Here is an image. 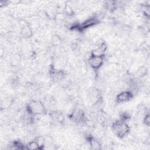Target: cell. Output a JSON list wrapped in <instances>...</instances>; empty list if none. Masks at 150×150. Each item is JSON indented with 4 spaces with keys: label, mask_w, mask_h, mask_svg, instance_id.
I'll list each match as a JSON object with an SVG mask.
<instances>
[{
    "label": "cell",
    "mask_w": 150,
    "mask_h": 150,
    "mask_svg": "<svg viewBox=\"0 0 150 150\" xmlns=\"http://www.w3.org/2000/svg\"><path fill=\"white\" fill-rule=\"evenodd\" d=\"M26 112L33 117L44 115L47 113L45 104L40 100H31L26 105Z\"/></svg>",
    "instance_id": "6da1fadb"
},
{
    "label": "cell",
    "mask_w": 150,
    "mask_h": 150,
    "mask_svg": "<svg viewBox=\"0 0 150 150\" xmlns=\"http://www.w3.org/2000/svg\"><path fill=\"white\" fill-rule=\"evenodd\" d=\"M111 129L113 133L119 138H125L130 131V127L127 122L120 119L112 122Z\"/></svg>",
    "instance_id": "7a4b0ae2"
},
{
    "label": "cell",
    "mask_w": 150,
    "mask_h": 150,
    "mask_svg": "<svg viewBox=\"0 0 150 150\" xmlns=\"http://www.w3.org/2000/svg\"><path fill=\"white\" fill-rule=\"evenodd\" d=\"M99 23V20L96 17H90L81 23L80 24L74 25L71 26V28L77 30L79 31H83L89 28H91Z\"/></svg>",
    "instance_id": "3957f363"
},
{
    "label": "cell",
    "mask_w": 150,
    "mask_h": 150,
    "mask_svg": "<svg viewBox=\"0 0 150 150\" xmlns=\"http://www.w3.org/2000/svg\"><path fill=\"white\" fill-rule=\"evenodd\" d=\"M134 97V93L131 90H123L120 92L115 98V101L117 104L125 103L131 101Z\"/></svg>",
    "instance_id": "277c9868"
},
{
    "label": "cell",
    "mask_w": 150,
    "mask_h": 150,
    "mask_svg": "<svg viewBox=\"0 0 150 150\" xmlns=\"http://www.w3.org/2000/svg\"><path fill=\"white\" fill-rule=\"evenodd\" d=\"M104 61V57L102 56H95L90 55L88 59L90 66L94 70H98L103 66Z\"/></svg>",
    "instance_id": "5b68a950"
},
{
    "label": "cell",
    "mask_w": 150,
    "mask_h": 150,
    "mask_svg": "<svg viewBox=\"0 0 150 150\" xmlns=\"http://www.w3.org/2000/svg\"><path fill=\"white\" fill-rule=\"evenodd\" d=\"M107 49V45L105 42H102L97 47L93 49L91 52L90 55L95 56L104 57L106 50Z\"/></svg>",
    "instance_id": "8992f818"
},
{
    "label": "cell",
    "mask_w": 150,
    "mask_h": 150,
    "mask_svg": "<svg viewBox=\"0 0 150 150\" xmlns=\"http://www.w3.org/2000/svg\"><path fill=\"white\" fill-rule=\"evenodd\" d=\"M70 119L76 122H82L85 121L86 115L81 110H75L70 114Z\"/></svg>",
    "instance_id": "52a82bcc"
},
{
    "label": "cell",
    "mask_w": 150,
    "mask_h": 150,
    "mask_svg": "<svg viewBox=\"0 0 150 150\" xmlns=\"http://www.w3.org/2000/svg\"><path fill=\"white\" fill-rule=\"evenodd\" d=\"M87 140L89 145L91 146V148L93 149H101V145L100 142L93 136H88Z\"/></svg>",
    "instance_id": "ba28073f"
},
{
    "label": "cell",
    "mask_w": 150,
    "mask_h": 150,
    "mask_svg": "<svg viewBox=\"0 0 150 150\" xmlns=\"http://www.w3.org/2000/svg\"><path fill=\"white\" fill-rule=\"evenodd\" d=\"M21 35L24 38H29L33 35V30L30 26L28 24L24 25L21 30Z\"/></svg>",
    "instance_id": "9c48e42d"
},
{
    "label": "cell",
    "mask_w": 150,
    "mask_h": 150,
    "mask_svg": "<svg viewBox=\"0 0 150 150\" xmlns=\"http://www.w3.org/2000/svg\"><path fill=\"white\" fill-rule=\"evenodd\" d=\"M64 73L62 70L54 69L52 70L51 76L52 77L56 80H62L64 77Z\"/></svg>",
    "instance_id": "30bf717a"
},
{
    "label": "cell",
    "mask_w": 150,
    "mask_h": 150,
    "mask_svg": "<svg viewBox=\"0 0 150 150\" xmlns=\"http://www.w3.org/2000/svg\"><path fill=\"white\" fill-rule=\"evenodd\" d=\"M26 148L29 149H41L39 144L35 139L29 142V143L26 145Z\"/></svg>",
    "instance_id": "8fae6325"
},
{
    "label": "cell",
    "mask_w": 150,
    "mask_h": 150,
    "mask_svg": "<svg viewBox=\"0 0 150 150\" xmlns=\"http://www.w3.org/2000/svg\"><path fill=\"white\" fill-rule=\"evenodd\" d=\"M51 43L55 46L59 45L62 43V39L57 35H54L51 38Z\"/></svg>",
    "instance_id": "7c38bea8"
},
{
    "label": "cell",
    "mask_w": 150,
    "mask_h": 150,
    "mask_svg": "<svg viewBox=\"0 0 150 150\" xmlns=\"http://www.w3.org/2000/svg\"><path fill=\"white\" fill-rule=\"evenodd\" d=\"M35 140L39 144L40 149H43L45 145V138L42 135H39V136H37L36 137Z\"/></svg>",
    "instance_id": "4fadbf2b"
},
{
    "label": "cell",
    "mask_w": 150,
    "mask_h": 150,
    "mask_svg": "<svg viewBox=\"0 0 150 150\" xmlns=\"http://www.w3.org/2000/svg\"><path fill=\"white\" fill-rule=\"evenodd\" d=\"M147 73V69L146 67H141L139 68L137 71V76L139 77H142L145 76H146V74Z\"/></svg>",
    "instance_id": "5bb4252c"
},
{
    "label": "cell",
    "mask_w": 150,
    "mask_h": 150,
    "mask_svg": "<svg viewBox=\"0 0 150 150\" xmlns=\"http://www.w3.org/2000/svg\"><path fill=\"white\" fill-rule=\"evenodd\" d=\"M143 122L146 126H147V127L149 126L150 120H149V114L148 112L145 114L144 118H143Z\"/></svg>",
    "instance_id": "9a60e30c"
}]
</instances>
